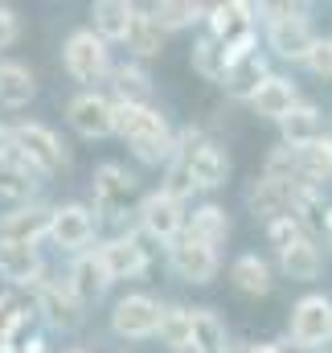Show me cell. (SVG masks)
I'll return each instance as SVG.
<instances>
[{"label": "cell", "instance_id": "22", "mask_svg": "<svg viewBox=\"0 0 332 353\" xmlns=\"http://www.w3.org/2000/svg\"><path fill=\"white\" fill-rule=\"evenodd\" d=\"M189 350L193 353H226L230 350V337H226V325L218 321V312L189 308Z\"/></svg>", "mask_w": 332, "mask_h": 353}, {"label": "cell", "instance_id": "31", "mask_svg": "<svg viewBox=\"0 0 332 353\" xmlns=\"http://www.w3.org/2000/svg\"><path fill=\"white\" fill-rule=\"evenodd\" d=\"M230 279H234V288L247 292V296H267V292L275 288L271 267L262 263L258 255H238V259L230 263Z\"/></svg>", "mask_w": 332, "mask_h": 353}, {"label": "cell", "instance_id": "9", "mask_svg": "<svg viewBox=\"0 0 332 353\" xmlns=\"http://www.w3.org/2000/svg\"><path fill=\"white\" fill-rule=\"evenodd\" d=\"M168 263L176 271V279H185V283H214L218 279V251L214 247H205V243H197V239H189V234H180L176 243H168Z\"/></svg>", "mask_w": 332, "mask_h": 353}, {"label": "cell", "instance_id": "32", "mask_svg": "<svg viewBox=\"0 0 332 353\" xmlns=\"http://www.w3.org/2000/svg\"><path fill=\"white\" fill-rule=\"evenodd\" d=\"M148 17L172 33V29H189L193 21H201L205 17V4H197V0H156L152 8H148Z\"/></svg>", "mask_w": 332, "mask_h": 353}, {"label": "cell", "instance_id": "45", "mask_svg": "<svg viewBox=\"0 0 332 353\" xmlns=\"http://www.w3.org/2000/svg\"><path fill=\"white\" fill-rule=\"evenodd\" d=\"M185 353H193V350H185Z\"/></svg>", "mask_w": 332, "mask_h": 353}, {"label": "cell", "instance_id": "14", "mask_svg": "<svg viewBox=\"0 0 332 353\" xmlns=\"http://www.w3.org/2000/svg\"><path fill=\"white\" fill-rule=\"evenodd\" d=\"M98 263L107 267V275H111V283L115 279H136L144 267H148V247L140 243V234H115V239H107L98 251Z\"/></svg>", "mask_w": 332, "mask_h": 353}, {"label": "cell", "instance_id": "11", "mask_svg": "<svg viewBox=\"0 0 332 353\" xmlns=\"http://www.w3.org/2000/svg\"><path fill=\"white\" fill-rule=\"evenodd\" d=\"M66 119H70V128H74L79 136H86V140H107V136H115L111 99L98 94V90H83V94H74L70 107H66Z\"/></svg>", "mask_w": 332, "mask_h": 353}, {"label": "cell", "instance_id": "21", "mask_svg": "<svg viewBox=\"0 0 332 353\" xmlns=\"http://www.w3.org/2000/svg\"><path fill=\"white\" fill-rule=\"evenodd\" d=\"M279 267H283L287 279H295V283H312V279H320V271H324V255H320L316 239L304 234V239H295L291 247L279 251Z\"/></svg>", "mask_w": 332, "mask_h": 353}, {"label": "cell", "instance_id": "42", "mask_svg": "<svg viewBox=\"0 0 332 353\" xmlns=\"http://www.w3.org/2000/svg\"><path fill=\"white\" fill-rule=\"evenodd\" d=\"M247 353H283V350H279V345H267V341H262V345H250Z\"/></svg>", "mask_w": 332, "mask_h": 353}, {"label": "cell", "instance_id": "5", "mask_svg": "<svg viewBox=\"0 0 332 353\" xmlns=\"http://www.w3.org/2000/svg\"><path fill=\"white\" fill-rule=\"evenodd\" d=\"M12 132V152L17 157H25L37 173H58V169H66L70 165V152H66V144L45 128V123H17V128H8Z\"/></svg>", "mask_w": 332, "mask_h": 353}, {"label": "cell", "instance_id": "41", "mask_svg": "<svg viewBox=\"0 0 332 353\" xmlns=\"http://www.w3.org/2000/svg\"><path fill=\"white\" fill-rule=\"evenodd\" d=\"M320 234H332V205H324V218H320Z\"/></svg>", "mask_w": 332, "mask_h": 353}, {"label": "cell", "instance_id": "3", "mask_svg": "<svg viewBox=\"0 0 332 353\" xmlns=\"http://www.w3.org/2000/svg\"><path fill=\"white\" fill-rule=\"evenodd\" d=\"M176 157L189 165V176L197 189H222L230 176V157L218 140H205L197 128H189L185 136H176Z\"/></svg>", "mask_w": 332, "mask_h": 353}, {"label": "cell", "instance_id": "43", "mask_svg": "<svg viewBox=\"0 0 332 353\" xmlns=\"http://www.w3.org/2000/svg\"><path fill=\"white\" fill-rule=\"evenodd\" d=\"M0 353H12V350H8V345H0Z\"/></svg>", "mask_w": 332, "mask_h": 353}, {"label": "cell", "instance_id": "33", "mask_svg": "<svg viewBox=\"0 0 332 353\" xmlns=\"http://www.w3.org/2000/svg\"><path fill=\"white\" fill-rule=\"evenodd\" d=\"M189 62H193V70H197L205 83H222V79H226V66H230V62H226V50H222V46H218L209 33H205V37L193 46Z\"/></svg>", "mask_w": 332, "mask_h": 353}, {"label": "cell", "instance_id": "30", "mask_svg": "<svg viewBox=\"0 0 332 353\" xmlns=\"http://www.w3.org/2000/svg\"><path fill=\"white\" fill-rule=\"evenodd\" d=\"M123 41H127V50H132L136 58H156V54L165 50V29L148 17V8H136V12H132V25H127V33H123Z\"/></svg>", "mask_w": 332, "mask_h": 353}, {"label": "cell", "instance_id": "13", "mask_svg": "<svg viewBox=\"0 0 332 353\" xmlns=\"http://www.w3.org/2000/svg\"><path fill=\"white\" fill-rule=\"evenodd\" d=\"M140 226H144V234L156 239V243H176V239L185 234V205L156 189V193H148V197L140 201Z\"/></svg>", "mask_w": 332, "mask_h": 353}, {"label": "cell", "instance_id": "15", "mask_svg": "<svg viewBox=\"0 0 332 353\" xmlns=\"http://www.w3.org/2000/svg\"><path fill=\"white\" fill-rule=\"evenodd\" d=\"M45 275L41 251L33 243H8L0 239V279H8L12 288H37Z\"/></svg>", "mask_w": 332, "mask_h": 353}, {"label": "cell", "instance_id": "27", "mask_svg": "<svg viewBox=\"0 0 332 353\" xmlns=\"http://www.w3.org/2000/svg\"><path fill=\"white\" fill-rule=\"evenodd\" d=\"M185 234L218 251V247L230 239V218H226V210H222V205H197V210H193V218H185Z\"/></svg>", "mask_w": 332, "mask_h": 353}, {"label": "cell", "instance_id": "37", "mask_svg": "<svg viewBox=\"0 0 332 353\" xmlns=\"http://www.w3.org/2000/svg\"><path fill=\"white\" fill-rule=\"evenodd\" d=\"M262 176H275V181H295V148H275L267 157V173Z\"/></svg>", "mask_w": 332, "mask_h": 353}, {"label": "cell", "instance_id": "19", "mask_svg": "<svg viewBox=\"0 0 332 353\" xmlns=\"http://www.w3.org/2000/svg\"><path fill=\"white\" fill-rule=\"evenodd\" d=\"M45 234H50V205H37V201L4 214V222H0V239H8V243H33L37 247V239H45Z\"/></svg>", "mask_w": 332, "mask_h": 353}, {"label": "cell", "instance_id": "7", "mask_svg": "<svg viewBox=\"0 0 332 353\" xmlns=\"http://www.w3.org/2000/svg\"><path fill=\"white\" fill-rule=\"evenodd\" d=\"M160 312H165L160 300L136 292V296L115 300V308H111V329H115V337H123V341H148V337H156V329H160Z\"/></svg>", "mask_w": 332, "mask_h": 353}, {"label": "cell", "instance_id": "1", "mask_svg": "<svg viewBox=\"0 0 332 353\" xmlns=\"http://www.w3.org/2000/svg\"><path fill=\"white\" fill-rule=\"evenodd\" d=\"M115 115V136L136 152V161L144 165H168L176 152V136L168 128V119L156 107H132V103H111Z\"/></svg>", "mask_w": 332, "mask_h": 353}, {"label": "cell", "instance_id": "6", "mask_svg": "<svg viewBox=\"0 0 332 353\" xmlns=\"http://www.w3.org/2000/svg\"><path fill=\"white\" fill-rule=\"evenodd\" d=\"M287 337H291L295 350H304V353L324 350L332 341V300L329 296H304V300L291 308Z\"/></svg>", "mask_w": 332, "mask_h": 353}, {"label": "cell", "instance_id": "26", "mask_svg": "<svg viewBox=\"0 0 332 353\" xmlns=\"http://www.w3.org/2000/svg\"><path fill=\"white\" fill-rule=\"evenodd\" d=\"M132 12H136V4H127V0H98L94 8H90V33L107 46V41H123V33H127V25H132Z\"/></svg>", "mask_w": 332, "mask_h": 353}, {"label": "cell", "instance_id": "4", "mask_svg": "<svg viewBox=\"0 0 332 353\" xmlns=\"http://www.w3.org/2000/svg\"><path fill=\"white\" fill-rule=\"evenodd\" d=\"M62 62H66V74L74 83H83L86 90H94L107 74H111V50L90 33V29H74L62 46Z\"/></svg>", "mask_w": 332, "mask_h": 353}, {"label": "cell", "instance_id": "39", "mask_svg": "<svg viewBox=\"0 0 332 353\" xmlns=\"http://www.w3.org/2000/svg\"><path fill=\"white\" fill-rule=\"evenodd\" d=\"M17 37H21V17L8 4H0V50H8Z\"/></svg>", "mask_w": 332, "mask_h": 353}, {"label": "cell", "instance_id": "28", "mask_svg": "<svg viewBox=\"0 0 332 353\" xmlns=\"http://www.w3.org/2000/svg\"><path fill=\"white\" fill-rule=\"evenodd\" d=\"M250 103H254V111H258V115H267V119H283L300 99H295V87H291L287 79L267 74V79H262V87L254 90V99H250Z\"/></svg>", "mask_w": 332, "mask_h": 353}, {"label": "cell", "instance_id": "35", "mask_svg": "<svg viewBox=\"0 0 332 353\" xmlns=\"http://www.w3.org/2000/svg\"><path fill=\"white\" fill-rule=\"evenodd\" d=\"M160 193H168L172 201H185V197H193L197 193V185H193V176H189V165L172 152V161H168V176H165V189Z\"/></svg>", "mask_w": 332, "mask_h": 353}, {"label": "cell", "instance_id": "8", "mask_svg": "<svg viewBox=\"0 0 332 353\" xmlns=\"http://www.w3.org/2000/svg\"><path fill=\"white\" fill-rule=\"evenodd\" d=\"M94 230H98V218L86 210L83 201H66V205H54L50 210V234L62 251H74L83 255L86 247L94 243Z\"/></svg>", "mask_w": 332, "mask_h": 353}, {"label": "cell", "instance_id": "36", "mask_svg": "<svg viewBox=\"0 0 332 353\" xmlns=\"http://www.w3.org/2000/svg\"><path fill=\"white\" fill-rule=\"evenodd\" d=\"M267 239H271V247H275V251H283V247H291L295 239H304V226H300L291 214H279V218H271V222H267Z\"/></svg>", "mask_w": 332, "mask_h": 353}, {"label": "cell", "instance_id": "17", "mask_svg": "<svg viewBox=\"0 0 332 353\" xmlns=\"http://www.w3.org/2000/svg\"><path fill=\"white\" fill-rule=\"evenodd\" d=\"M66 288L74 292V300L79 304H94V300H103L107 296V288H111V275H107V267L98 263V255L94 251H83L74 267H70V275H66Z\"/></svg>", "mask_w": 332, "mask_h": 353}, {"label": "cell", "instance_id": "18", "mask_svg": "<svg viewBox=\"0 0 332 353\" xmlns=\"http://www.w3.org/2000/svg\"><path fill=\"white\" fill-rule=\"evenodd\" d=\"M279 132H283V148H308L324 136V119H320V107L316 103H295L283 119H279Z\"/></svg>", "mask_w": 332, "mask_h": 353}, {"label": "cell", "instance_id": "29", "mask_svg": "<svg viewBox=\"0 0 332 353\" xmlns=\"http://www.w3.org/2000/svg\"><path fill=\"white\" fill-rule=\"evenodd\" d=\"M37 94V79L25 62H0V107H25Z\"/></svg>", "mask_w": 332, "mask_h": 353}, {"label": "cell", "instance_id": "2", "mask_svg": "<svg viewBox=\"0 0 332 353\" xmlns=\"http://www.w3.org/2000/svg\"><path fill=\"white\" fill-rule=\"evenodd\" d=\"M254 12H267V41L279 58L287 62H304L316 46V29L312 21L304 17L300 4H262Z\"/></svg>", "mask_w": 332, "mask_h": 353}, {"label": "cell", "instance_id": "40", "mask_svg": "<svg viewBox=\"0 0 332 353\" xmlns=\"http://www.w3.org/2000/svg\"><path fill=\"white\" fill-rule=\"evenodd\" d=\"M4 152H12V132L0 123V157H4Z\"/></svg>", "mask_w": 332, "mask_h": 353}, {"label": "cell", "instance_id": "20", "mask_svg": "<svg viewBox=\"0 0 332 353\" xmlns=\"http://www.w3.org/2000/svg\"><path fill=\"white\" fill-rule=\"evenodd\" d=\"M37 189H41V173H37L25 157H17V152H4V157H0V197H8V201H29Z\"/></svg>", "mask_w": 332, "mask_h": 353}, {"label": "cell", "instance_id": "24", "mask_svg": "<svg viewBox=\"0 0 332 353\" xmlns=\"http://www.w3.org/2000/svg\"><path fill=\"white\" fill-rule=\"evenodd\" d=\"M295 181L312 185V189L332 181V136H320L308 148H295Z\"/></svg>", "mask_w": 332, "mask_h": 353}, {"label": "cell", "instance_id": "38", "mask_svg": "<svg viewBox=\"0 0 332 353\" xmlns=\"http://www.w3.org/2000/svg\"><path fill=\"white\" fill-rule=\"evenodd\" d=\"M304 66H308L312 74H320V79H332V37H316V46H312V54L304 58Z\"/></svg>", "mask_w": 332, "mask_h": 353}, {"label": "cell", "instance_id": "34", "mask_svg": "<svg viewBox=\"0 0 332 353\" xmlns=\"http://www.w3.org/2000/svg\"><path fill=\"white\" fill-rule=\"evenodd\" d=\"M156 337L165 341L168 350H176V353L189 350V308H165V312H160V329H156Z\"/></svg>", "mask_w": 332, "mask_h": 353}, {"label": "cell", "instance_id": "16", "mask_svg": "<svg viewBox=\"0 0 332 353\" xmlns=\"http://www.w3.org/2000/svg\"><path fill=\"white\" fill-rule=\"evenodd\" d=\"M295 189L300 181H275V176H258L247 189V210L254 218H279V214H291V201H295Z\"/></svg>", "mask_w": 332, "mask_h": 353}, {"label": "cell", "instance_id": "44", "mask_svg": "<svg viewBox=\"0 0 332 353\" xmlns=\"http://www.w3.org/2000/svg\"><path fill=\"white\" fill-rule=\"evenodd\" d=\"M70 353H83V350H70Z\"/></svg>", "mask_w": 332, "mask_h": 353}, {"label": "cell", "instance_id": "12", "mask_svg": "<svg viewBox=\"0 0 332 353\" xmlns=\"http://www.w3.org/2000/svg\"><path fill=\"white\" fill-rule=\"evenodd\" d=\"M37 312L54 329H62V333H74L86 321V308L74 300V292L66 288V279H41L37 283Z\"/></svg>", "mask_w": 332, "mask_h": 353}, {"label": "cell", "instance_id": "23", "mask_svg": "<svg viewBox=\"0 0 332 353\" xmlns=\"http://www.w3.org/2000/svg\"><path fill=\"white\" fill-rule=\"evenodd\" d=\"M271 70H267V58L254 50L247 58H238V62H230L226 66V79H222V87L230 99H254V90L262 87V79H267Z\"/></svg>", "mask_w": 332, "mask_h": 353}, {"label": "cell", "instance_id": "10", "mask_svg": "<svg viewBox=\"0 0 332 353\" xmlns=\"http://www.w3.org/2000/svg\"><path fill=\"white\" fill-rule=\"evenodd\" d=\"M94 210L103 214V218H123V210H127V201L136 197V176L127 173L123 165H98L94 169Z\"/></svg>", "mask_w": 332, "mask_h": 353}, {"label": "cell", "instance_id": "25", "mask_svg": "<svg viewBox=\"0 0 332 353\" xmlns=\"http://www.w3.org/2000/svg\"><path fill=\"white\" fill-rule=\"evenodd\" d=\"M111 90L115 99L111 103H132V107H152V79L144 66L136 62H123V66H111Z\"/></svg>", "mask_w": 332, "mask_h": 353}]
</instances>
